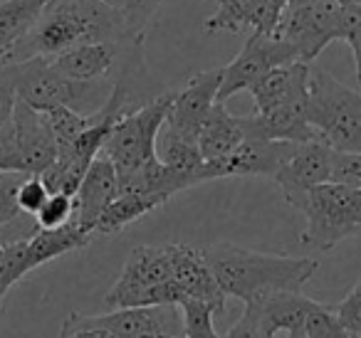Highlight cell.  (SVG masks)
<instances>
[{"label": "cell", "instance_id": "obj_30", "mask_svg": "<svg viewBox=\"0 0 361 338\" xmlns=\"http://www.w3.org/2000/svg\"><path fill=\"white\" fill-rule=\"evenodd\" d=\"M329 183H339L346 185V188L361 190V154L334 151V156H331Z\"/></svg>", "mask_w": 361, "mask_h": 338}, {"label": "cell", "instance_id": "obj_31", "mask_svg": "<svg viewBox=\"0 0 361 338\" xmlns=\"http://www.w3.org/2000/svg\"><path fill=\"white\" fill-rule=\"evenodd\" d=\"M334 308L349 336H361V282L339 303H334Z\"/></svg>", "mask_w": 361, "mask_h": 338}, {"label": "cell", "instance_id": "obj_20", "mask_svg": "<svg viewBox=\"0 0 361 338\" xmlns=\"http://www.w3.org/2000/svg\"><path fill=\"white\" fill-rule=\"evenodd\" d=\"M245 141V124L243 116H233L226 109V104L218 101L213 111L208 114L206 124L198 136V149H201L203 161L226 158L228 154L238 149Z\"/></svg>", "mask_w": 361, "mask_h": 338}, {"label": "cell", "instance_id": "obj_12", "mask_svg": "<svg viewBox=\"0 0 361 338\" xmlns=\"http://www.w3.org/2000/svg\"><path fill=\"white\" fill-rule=\"evenodd\" d=\"M331 156H334V151L319 139L295 146L285 165L275 173V183L280 185L282 195L292 208L300 210L312 188L329 183Z\"/></svg>", "mask_w": 361, "mask_h": 338}, {"label": "cell", "instance_id": "obj_13", "mask_svg": "<svg viewBox=\"0 0 361 338\" xmlns=\"http://www.w3.org/2000/svg\"><path fill=\"white\" fill-rule=\"evenodd\" d=\"M171 257V277L183 299L208 303L216 313L226 311V294L213 274L203 249L191 244H166Z\"/></svg>", "mask_w": 361, "mask_h": 338}, {"label": "cell", "instance_id": "obj_22", "mask_svg": "<svg viewBox=\"0 0 361 338\" xmlns=\"http://www.w3.org/2000/svg\"><path fill=\"white\" fill-rule=\"evenodd\" d=\"M166 205L161 198L156 195H146V193H119L106 210L99 215L97 220L94 234H116L119 230L134 225L136 220H141L144 215L154 213L156 208Z\"/></svg>", "mask_w": 361, "mask_h": 338}, {"label": "cell", "instance_id": "obj_43", "mask_svg": "<svg viewBox=\"0 0 361 338\" xmlns=\"http://www.w3.org/2000/svg\"><path fill=\"white\" fill-rule=\"evenodd\" d=\"M6 247H8V242L3 239V234H0V262H3V254H6Z\"/></svg>", "mask_w": 361, "mask_h": 338}, {"label": "cell", "instance_id": "obj_39", "mask_svg": "<svg viewBox=\"0 0 361 338\" xmlns=\"http://www.w3.org/2000/svg\"><path fill=\"white\" fill-rule=\"evenodd\" d=\"M139 338H183V336H173V333H161V331H154V333H144Z\"/></svg>", "mask_w": 361, "mask_h": 338}, {"label": "cell", "instance_id": "obj_34", "mask_svg": "<svg viewBox=\"0 0 361 338\" xmlns=\"http://www.w3.org/2000/svg\"><path fill=\"white\" fill-rule=\"evenodd\" d=\"M60 338H116V336H114V333H109V331H104V328L87 326V323L80 321V313L70 311L65 321H62Z\"/></svg>", "mask_w": 361, "mask_h": 338}, {"label": "cell", "instance_id": "obj_26", "mask_svg": "<svg viewBox=\"0 0 361 338\" xmlns=\"http://www.w3.org/2000/svg\"><path fill=\"white\" fill-rule=\"evenodd\" d=\"M305 336L307 338H349V331L336 316V308L331 303L312 301L310 311L305 316Z\"/></svg>", "mask_w": 361, "mask_h": 338}, {"label": "cell", "instance_id": "obj_8", "mask_svg": "<svg viewBox=\"0 0 361 338\" xmlns=\"http://www.w3.org/2000/svg\"><path fill=\"white\" fill-rule=\"evenodd\" d=\"M297 60L295 47L280 35H260L252 32L245 40L243 50L235 55V60L221 67V89L218 101L226 104L233 94L247 89L250 92L265 75H270L277 67H287Z\"/></svg>", "mask_w": 361, "mask_h": 338}, {"label": "cell", "instance_id": "obj_46", "mask_svg": "<svg viewBox=\"0 0 361 338\" xmlns=\"http://www.w3.org/2000/svg\"><path fill=\"white\" fill-rule=\"evenodd\" d=\"M208 3H216V0H208Z\"/></svg>", "mask_w": 361, "mask_h": 338}, {"label": "cell", "instance_id": "obj_36", "mask_svg": "<svg viewBox=\"0 0 361 338\" xmlns=\"http://www.w3.org/2000/svg\"><path fill=\"white\" fill-rule=\"evenodd\" d=\"M346 45L351 47V52H354V65H356V82H359V92H361V25L356 27L354 32H351L349 37H346Z\"/></svg>", "mask_w": 361, "mask_h": 338}, {"label": "cell", "instance_id": "obj_2", "mask_svg": "<svg viewBox=\"0 0 361 338\" xmlns=\"http://www.w3.org/2000/svg\"><path fill=\"white\" fill-rule=\"evenodd\" d=\"M203 254L223 294L243 303L260 301L277 292H300L319 269V262L312 257L265 254L231 242L203 247Z\"/></svg>", "mask_w": 361, "mask_h": 338}, {"label": "cell", "instance_id": "obj_14", "mask_svg": "<svg viewBox=\"0 0 361 338\" xmlns=\"http://www.w3.org/2000/svg\"><path fill=\"white\" fill-rule=\"evenodd\" d=\"M216 13L203 25L208 35L216 32L240 35L243 30L275 35L287 11V0H216Z\"/></svg>", "mask_w": 361, "mask_h": 338}, {"label": "cell", "instance_id": "obj_45", "mask_svg": "<svg viewBox=\"0 0 361 338\" xmlns=\"http://www.w3.org/2000/svg\"><path fill=\"white\" fill-rule=\"evenodd\" d=\"M349 338H361V336H349Z\"/></svg>", "mask_w": 361, "mask_h": 338}, {"label": "cell", "instance_id": "obj_32", "mask_svg": "<svg viewBox=\"0 0 361 338\" xmlns=\"http://www.w3.org/2000/svg\"><path fill=\"white\" fill-rule=\"evenodd\" d=\"M47 198H50V190L45 188L40 175H27L20 193H18V203H20L23 215H32V218L40 213V208L45 205Z\"/></svg>", "mask_w": 361, "mask_h": 338}, {"label": "cell", "instance_id": "obj_21", "mask_svg": "<svg viewBox=\"0 0 361 338\" xmlns=\"http://www.w3.org/2000/svg\"><path fill=\"white\" fill-rule=\"evenodd\" d=\"M92 239V232L77 227L75 223H67L57 230H37L32 237H27V262L30 269H37L52 259L70 254L75 249L87 247Z\"/></svg>", "mask_w": 361, "mask_h": 338}, {"label": "cell", "instance_id": "obj_9", "mask_svg": "<svg viewBox=\"0 0 361 338\" xmlns=\"http://www.w3.org/2000/svg\"><path fill=\"white\" fill-rule=\"evenodd\" d=\"M0 141L11 151L16 170L25 175H42L60 156L45 114L23 101L16 104L11 124L0 131Z\"/></svg>", "mask_w": 361, "mask_h": 338}, {"label": "cell", "instance_id": "obj_11", "mask_svg": "<svg viewBox=\"0 0 361 338\" xmlns=\"http://www.w3.org/2000/svg\"><path fill=\"white\" fill-rule=\"evenodd\" d=\"M218 89H221V67L193 75L183 89L173 92V104L164 126L173 134L198 141L208 114L218 104Z\"/></svg>", "mask_w": 361, "mask_h": 338}, {"label": "cell", "instance_id": "obj_24", "mask_svg": "<svg viewBox=\"0 0 361 338\" xmlns=\"http://www.w3.org/2000/svg\"><path fill=\"white\" fill-rule=\"evenodd\" d=\"M47 126H50L52 136H55V144L60 151H65L82 131H87L94 121V116H85L80 111L70 109V106H57L52 111H45Z\"/></svg>", "mask_w": 361, "mask_h": 338}, {"label": "cell", "instance_id": "obj_35", "mask_svg": "<svg viewBox=\"0 0 361 338\" xmlns=\"http://www.w3.org/2000/svg\"><path fill=\"white\" fill-rule=\"evenodd\" d=\"M16 104H18L16 89H13V84H11V80H8L6 72L0 70V131L11 124Z\"/></svg>", "mask_w": 361, "mask_h": 338}, {"label": "cell", "instance_id": "obj_4", "mask_svg": "<svg viewBox=\"0 0 361 338\" xmlns=\"http://www.w3.org/2000/svg\"><path fill=\"white\" fill-rule=\"evenodd\" d=\"M307 116L317 139L331 151L361 154V92L324 70H310Z\"/></svg>", "mask_w": 361, "mask_h": 338}, {"label": "cell", "instance_id": "obj_33", "mask_svg": "<svg viewBox=\"0 0 361 338\" xmlns=\"http://www.w3.org/2000/svg\"><path fill=\"white\" fill-rule=\"evenodd\" d=\"M223 338H267L265 331H262L257 308L252 306V303H245V311H243V316L233 323V328Z\"/></svg>", "mask_w": 361, "mask_h": 338}, {"label": "cell", "instance_id": "obj_37", "mask_svg": "<svg viewBox=\"0 0 361 338\" xmlns=\"http://www.w3.org/2000/svg\"><path fill=\"white\" fill-rule=\"evenodd\" d=\"M3 170H16V161H13L11 151L3 146V141H0V173Z\"/></svg>", "mask_w": 361, "mask_h": 338}, {"label": "cell", "instance_id": "obj_38", "mask_svg": "<svg viewBox=\"0 0 361 338\" xmlns=\"http://www.w3.org/2000/svg\"><path fill=\"white\" fill-rule=\"evenodd\" d=\"M356 237H361V190L356 193Z\"/></svg>", "mask_w": 361, "mask_h": 338}, {"label": "cell", "instance_id": "obj_17", "mask_svg": "<svg viewBox=\"0 0 361 338\" xmlns=\"http://www.w3.org/2000/svg\"><path fill=\"white\" fill-rule=\"evenodd\" d=\"M116 188H119V173H116L114 163L104 154H99L82 178V185L75 195V213H72L70 223L94 234L97 220L106 210V205L116 198Z\"/></svg>", "mask_w": 361, "mask_h": 338}, {"label": "cell", "instance_id": "obj_27", "mask_svg": "<svg viewBox=\"0 0 361 338\" xmlns=\"http://www.w3.org/2000/svg\"><path fill=\"white\" fill-rule=\"evenodd\" d=\"M180 313H183V338H221L213 326L216 311L208 303L186 299L180 303Z\"/></svg>", "mask_w": 361, "mask_h": 338}, {"label": "cell", "instance_id": "obj_41", "mask_svg": "<svg viewBox=\"0 0 361 338\" xmlns=\"http://www.w3.org/2000/svg\"><path fill=\"white\" fill-rule=\"evenodd\" d=\"M334 3H336L339 8H351V6H359L361 0H334Z\"/></svg>", "mask_w": 361, "mask_h": 338}, {"label": "cell", "instance_id": "obj_19", "mask_svg": "<svg viewBox=\"0 0 361 338\" xmlns=\"http://www.w3.org/2000/svg\"><path fill=\"white\" fill-rule=\"evenodd\" d=\"M314 299L305 296L302 292H277L270 296L252 301L260 316L262 331L267 338H277L280 331H292V328H305V316L310 311Z\"/></svg>", "mask_w": 361, "mask_h": 338}, {"label": "cell", "instance_id": "obj_16", "mask_svg": "<svg viewBox=\"0 0 361 338\" xmlns=\"http://www.w3.org/2000/svg\"><path fill=\"white\" fill-rule=\"evenodd\" d=\"M80 321L87 326L104 328L116 338H139L144 333H173L183 336V313L180 306H141V308H114L109 313L82 316Z\"/></svg>", "mask_w": 361, "mask_h": 338}, {"label": "cell", "instance_id": "obj_1", "mask_svg": "<svg viewBox=\"0 0 361 338\" xmlns=\"http://www.w3.org/2000/svg\"><path fill=\"white\" fill-rule=\"evenodd\" d=\"M97 42L126 45L144 42V37L134 35L124 13L106 6L104 0H50L32 30L11 50L6 67L32 57L55 60L72 47Z\"/></svg>", "mask_w": 361, "mask_h": 338}, {"label": "cell", "instance_id": "obj_7", "mask_svg": "<svg viewBox=\"0 0 361 338\" xmlns=\"http://www.w3.org/2000/svg\"><path fill=\"white\" fill-rule=\"evenodd\" d=\"M356 193L339 183H322L307 193L300 213L307 215V227L300 242L305 247L329 252L341 239L356 237Z\"/></svg>", "mask_w": 361, "mask_h": 338}, {"label": "cell", "instance_id": "obj_23", "mask_svg": "<svg viewBox=\"0 0 361 338\" xmlns=\"http://www.w3.org/2000/svg\"><path fill=\"white\" fill-rule=\"evenodd\" d=\"M50 0H3L0 3V52L11 50L32 30Z\"/></svg>", "mask_w": 361, "mask_h": 338}, {"label": "cell", "instance_id": "obj_6", "mask_svg": "<svg viewBox=\"0 0 361 338\" xmlns=\"http://www.w3.org/2000/svg\"><path fill=\"white\" fill-rule=\"evenodd\" d=\"M173 104V92L156 96L141 109L119 116L102 154L114 163L116 173H136L159 161V136Z\"/></svg>", "mask_w": 361, "mask_h": 338}, {"label": "cell", "instance_id": "obj_18", "mask_svg": "<svg viewBox=\"0 0 361 338\" xmlns=\"http://www.w3.org/2000/svg\"><path fill=\"white\" fill-rule=\"evenodd\" d=\"M250 94L255 104L252 114H267L277 106L305 99L310 94V65L292 62L287 67H277L252 87Z\"/></svg>", "mask_w": 361, "mask_h": 338}, {"label": "cell", "instance_id": "obj_44", "mask_svg": "<svg viewBox=\"0 0 361 338\" xmlns=\"http://www.w3.org/2000/svg\"><path fill=\"white\" fill-rule=\"evenodd\" d=\"M6 67V52H0V70Z\"/></svg>", "mask_w": 361, "mask_h": 338}, {"label": "cell", "instance_id": "obj_10", "mask_svg": "<svg viewBox=\"0 0 361 338\" xmlns=\"http://www.w3.org/2000/svg\"><path fill=\"white\" fill-rule=\"evenodd\" d=\"M341 8L334 0H314L310 6L287 8L275 35L287 40L297 52V60L310 65L329 42L341 40Z\"/></svg>", "mask_w": 361, "mask_h": 338}, {"label": "cell", "instance_id": "obj_40", "mask_svg": "<svg viewBox=\"0 0 361 338\" xmlns=\"http://www.w3.org/2000/svg\"><path fill=\"white\" fill-rule=\"evenodd\" d=\"M314 0H287V8H302V6H310Z\"/></svg>", "mask_w": 361, "mask_h": 338}, {"label": "cell", "instance_id": "obj_15", "mask_svg": "<svg viewBox=\"0 0 361 338\" xmlns=\"http://www.w3.org/2000/svg\"><path fill=\"white\" fill-rule=\"evenodd\" d=\"M295 146L297 144H287V141H265L245 136V141L233 154L218 161H206V165L211 180L233 178V175H270L275 178V173L292 156Z\"/></svg>", "mask_w": 361, "mask_h": 338}, {"label": "cell", "instance_id": "obj_42", "mask_svg": "<svg viewBox=\"0 0 361 338\" xmlns=\"http://www.w3.org/2000/svg\"><path fill=\"white\" fill-rule=\"evenodd\" d=\"M287 338H307L305 328H292V331H287Z\"/></svg>", "mask_w": 361, "mask_h": 338}, {"label": "cell", "instance_id": "obj_28", "mask_svg": "<svg viewBox=\"0 0 361 338\" xmlns=\"http://www.w3.org/2000/svg\"><path fill=\"white\" fill-rule=\"evenodd\" d=\"M25 178L27 175L18 173V170H3L0 173V234H3V227L13 225L23 215L18 193H20Z\"/></svg>", "mask_w": 361, "mask_h": 338}, {"label": "cell", "instance_id": "obj_3", "mask_svg": "<svg viewBox=\"0 0 361 338\" xmlns=\"http://www.w3.org/2000/svg\"><path fill=\"white\" fill-rule=\"evenodd\" d=\"M16 89L18 101L35 111H52L57 106H70L85 116H94L109 99V92L102 82H77L60 75L47 57H32L25 62L3 67Z\"/></svg>", "mask_w": 361, "mask_h": 338}, {"label": "cell", "instance_id": "obj_25", "mask_svg": "<svg viewBox=\"0 0 361 338\" xmlns=\"http://www.w3.org/2000/svg\"><path fill=\"white\" fill-rule=\"evenodd\" d=\"M30 272L32 269H30V262H27V239L8 242L3 262H0V306H3L6 294Z\"/></svg>", "mask_w": 361, "mask_h": 338}, {"label": "cell", "instance_id": "obj_29", "mask_svg": "<svg viewBox=\"0 0 361 338\" xmlns=\"http://www.w3.org/2000/svg\"><path fill=\"white\" fill-rule=\"evenodd\" d=\"M72 213H75V198L62 195V193H52L50 198L45 200V205L40 208V213L35 215L37 230L65 227L72 220Z\"/></svg>", "mask_w": 361, "mask_h": 338}, {"label": "cell", "instance_id": "obj_5", "mask_svg": "<svg viewBox=\"0 0 361 338\" xmlns=\"http://www.w3.org/2000/svg\"><path fill=\"white\" fill-rule=\"evenodd\" d=\"M186 301L171 277L169 247L139 244L129 252L119 279L104 294L109 308L180 306Z\"/></svg>", "mask_w": 361, "mask_h": 338}]
</instances>
